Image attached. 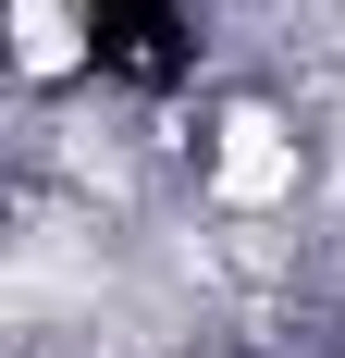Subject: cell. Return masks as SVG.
<instances>
[{"mask_svg":"<svg viewBox=\"0 0 345 358\" xmlns=\"http://www.w3.org/2000/svg\"><path fill=\"white\" fill-rule=\"evenodd\" d=\"M13 50H25V74H62L74 62V0H13Z\"/></svg>","mask_w":345,"mask_h":358,"instance_id":"7a4b0ae2","label":"cell"},{"mask_svg":"<svg viewBox=\"0 0 345 358\" xmlns=\"http://www.w3.org/2000/svg\"><path fill=\"white\" fill-rule=\"evenodd\" d=\"M210 185H222V210H272V198H296V136H284L272 111H235Z\"/></svg>","mask_w":345,"mask_h":358,"instance_id":"6da1fadb","label":"cell"}]
</instances>
